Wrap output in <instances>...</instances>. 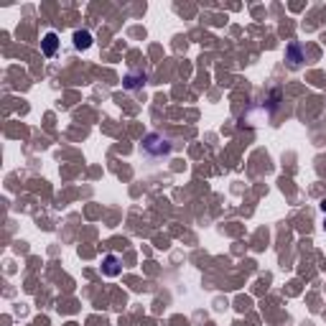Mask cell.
I'll return each mask as SVG.
<instances>
[{
	"instance_id": "cell-1",
	"label": "cell",
	"mask_w": 326,
	"mask_h": 326,
	"mask_svg": "<svg viewBox=\"0 0 326 326\" xmlns=\"http://www.w3.org/2000/svg\"><path fill=\"white\" fill-rule=\"evenodd\" d=\"M143 151H145L148 156L161 158V156H168V153H171V143H168L163 135L151 133V135H145V140H143Z\"/></svg>"
},
{
	"instance_id": "cell-2",
	"label": "cell",
	"mask_w": 326,
	"mask_h": 326,
	"mask_svg": "<svg viewBox=\"0 0 326 326\" xmlns=\"http://www.w3.org/2000/svg\"><path fill=\"white\" fill-rule=\"evenodd\" d=\"M102 273L110 275V278H117L120 275V258L117 255H107L105 263H102Z\"/></svg>"
},
{
	"instance_id": "cell-3",
	"label": "cell",
	"mask_w": 326,
	"mask_h": 326,
	"mask_svg": "<svg viewBox=\"0 0 326 326\" xmlns=\"http://www.w3.org/2000/svg\"><path fill=\"white\" fill-rule=\"evenodd\" d=\"M74 46H77L79 51L89 48V46H92V33H89V31H74Z\"/></svg>"
},
{
	"instance_id": "cell-4",
	"label": "cell",
	"mask_w": 326,
	"mask_h": 326,
	"mask_svg": "<svg viewBox=\"0 0 326 326\" xmlns=\"http://www.w3.org/2000/svg\"><path fill=\"white\" fill-rule=\"evenodd\" d=\"M56 48H59V36H56V33H46V36H43V54H46V56H54Z\"/></svg>"
},
{
	"instance_id": "cell-5",
	"label": "cell",
	"mask_w": 326,
	"mask_h": 326,
	"mask_svg": "<svg viewBox=\"0 0 326 326\" xmlns=\"http://www.w3.org/2000/svg\"><path fill=\"white\" fill-rule=\"evenodd\" d=\"M145 79H148L145 74H128L122 84H125V89H138V87L145 84Z\"/></svg>"
},
{
	"instance_id": "cell-6",
	"label": "cell",
	"mask_w": 326,
	"mask_h": 326,
	"mask_svg": "<svg viewBox=\"0 0 326 326\" xmlns=\"http://www.w3.org/2000/svg\"><path fill=\"white\" fill-rule=\"evenodd\" d=\"M288 61H291V66H298V64L304 61V56H301V48H298V43H291V46H288Z\"/></svg>"
},
{
	"instance_id": "cell-7",
	"label": "cell",
	"mask_w": 326,
	"mask_h": 326,
	"mask_svg": "<svg viewBox=\"0 0 326 326\" xmlns=\"http://www.w3.org/2000/svg\"><path fill=\"white\" fill-rule=\"evenodd\" d=\"M321 209H324V214H326V199H324V202H321Z\"/></svg>"
},
{
	"instance_id": "cell-8",
	"label": "cell",
	"mask_w": 326,
	"mask_h": 326,
	"mask_svg": "<svg viewBox=\"0 0 326 326\" xmlns=\"http://www.w3.org/2000/svg\"><path fill=\"white\" fill-rule=\"evenodd\" d=\"M324 230H326V217H324Z\"/></svg>"
}]
</instances>
